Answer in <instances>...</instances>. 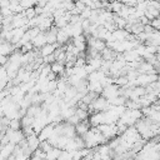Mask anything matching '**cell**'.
Instances as JSON below:
<instances>
[{
	"label": "cell",
	"instance_id": "cell-4",
	"mask_svg": "<svg viewBox=\"0 0 160 160\" xmlns=\"http://www.w3.org/2000/svg\"><path fill=\"white\" fill-rule=\"evenodd\" d=\"M61 150L59 148H52L50 151L46 152V160H58Z\"/></svg>",
	"mask_w": 160,
	"mask_h": 160
},
{
	"label": "cell",
	"instance_id": "cell-3",
	"mask_svg": "<svg viewBox=\"0 0 160 160\" xmlns=\"http://www.w3.org/2000/svg\"><path fill=\"white\" fill-rule=\"evenodd\" d=\"M50 70H51V72H52L54 75H61V74H64L65 66H64V64H61V62L54 61V62L51 64V66H50Z\"/></svg>",
	"mask_w": 160,
	"mask_h": 160
},
{
	"label": "cell",
	"instance_id": "cell-2",
	"mask_svg": "<svg viewBox=\"0 0 160 160\" xmlns=\"http://www.w3.org/2000/svg\"><path fill=\"white\" fill-rule=\"evenodd\" d=\"M41 50H40V54H41V56L42 58H45V56H49V55H51V54H54V51H55V49H56V45L55 44H45L42 48H40Z\"/></svg>",
	"mask_w": 160,
	"mask_h": 160
},
{
	"label": "cell",
	"instance_id": "cell-5",
	"mask_svg": "<svg viewBox=\"0 0 160 160\" xmlns=\"http://www.w3.org/2000/svg\"><path fill=\"white\" fill-rule=\"evenodd\" d=\"M150 25H151L155 30H159V31H160V16H158V18L150 20Z\"/></svg>",
	"mask_w": 160,
	"mask_h": 160
},
{
	"label": "cell",
	"instance_id": "cell-1",
	"mask_svg": "<svg viewBox=\"0 0 160 160\" xmlns=\"http://www.w3.org/2000/svg\"><path fill=\"white\" fill-rule=\"evenodd\" d=\"M31 42H32V45H34L35 48H42L45 44H48V42H46V32H39V34L31 40Z\"/></svg>",
	"mask_w": 160,
	"mask_h": 160
}]
</instances>
